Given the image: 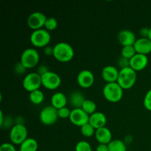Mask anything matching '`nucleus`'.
Returning <instances> with one entry per match:
<instances>
[{
    "instance_id": "72a5a7b5",
    "label": "nucleus",
    "mask_w": 151,
    "mask_h": 151,
    "mask_svg": "<svg viewBox=\"0 0 151 151\" xmlns=\"http://www.w3.org/2000/svg\"><path fill=\"white\" fill-rule=\"evenodd\" d=\"M53 47H50V46H47V47H44V53L45 55L47 56H53Z\"/></svg>"
},
{
    "instance_id": "a211bd4d",
    "label": "nucleus",
    "mask_w": 151,
    "mask_h": 151,
    "mask_svg": "<svg viewBox=\"0 0 151 151\" xmlns=\"http://www.w3.org/2000/svg\"><path fill=\"white\" fill-rule=\"evenodd\" d=\"M89 123L95 128L96 130L100 128L106 127L107 123V117L103 112L96 111L93 114L90 115Z\"/></svg>"
},
{
    "instance_id": "6e6552de",
    "label": "nucleus",
    "mask_w": 151,
    "mask_h": 151,
    "mask_svg": "<svg viewBox=\"0 0 151 151\" xmlns=\"http://www.w3.org/2000/svg\"><path fill=\"white\" fill-rule=\"evenodd\" d=\"M58 110L52 106H47L41 109L39 114V119L44 125H52L58 119Z\"/></svg>"
},
{
    "instance_id": "c85d7f7f",
    "label": "nucleus",
    "mask_w": 151,
    "mask_h": 151,
    "mask_svg": "<svg viewBox=\"0 0 151 151\" xmlns=\"http://www.w3.org/2000/svg\"><path fill=\"white\" fill-rule=\"evenodd\" d=\"M71 112H72V111L66 106V107L58 109V117L60 119H69Z\"/></svg>"
},
{
    "instance_id": "6ab92c4d",
    "label": "nucleus",
    "mask_w": 151,
    "mask_h": 151,
    "mask_svg": "<svg viewBox=\"0 0 151 151\" xmlns=\"http://www.w3.org/2000/svg\"><path fill=\"white\" fill-rule=\"evenodd\" d=\"M68 103V98L63 92H56L51 97V106L57 110L66 107Z\"/></svg>"
},
{
    "instance_id": "e433bc0d",
    "label": "nucleus",
    "mask_w": 151,
    "mask_h": 151,
    "mask_svg": "<svg viewBox=\"0 0 151 151\" xmlns=\"http://www.w3.org/2000/svg\"><path fill=\"white\" fill-rule=\"evenodd\" d=\"M48 71H50V70H49V69H47L45 66H41L39 68H38V73L41 76V75H43L44 74H45L46 72H47Z\"/></svg>"
},
{
    "instance_id": "dca6fc26",
    "label": "nucleus",
    "mask_w": 151,
    "mask_h": 151,
    "mask_svg": "<svg viewBox=\"0 0 151 151\" xmlns=\"http://www.w3.org/2000/svg\"><path fill=\"white\" fill-rule=\"evenodd\" d=\"M138 54L147 55L151 52V41L148 38H139L136 41L134 45Z\"/></svg>"
},
{
    "instance_id": "c9c22d12",
    "label": "nucleus",
    "mask_w": 151,
    "mask_h": 151,
    "mask_svg": "<svg viewBox=\"0 0 151 151\" xmlns=\"http://www.w3.org/2000/svg\"><path fill=\"white\" fill-rule=\"evenodd\" d=\"M142 38H148L149 28H142L139 32Z\"/></svg>"
},
{
    "instance_id": "1a4fd4ad",
    "label": "nucleus",
    "mask_w": 151,
    "mask_h": 151,
    "mask_svg": "<svg viewBox=\"0 0 151 151\" xmlns=\"http://www.w3.org/2000/svg\"><path fill=\"white\" fill-rule=\"evenodd\" d=\"M42 86L48 90H55L61 84V78L56 72L48 71L41 75Z\"/></svg>"
},
{
    "instance_id": "f8f14e48",
    "label": "nucleus",
    "mask_w": 151,
    "mask_h": 151,
    "mask_svg": "<svg viewBox=\"0 0 151 151\" xmlns=\"http://www.w3.org/2000/svg\"><path fill=\"white\" fill-rule=\"evenodd\" d=\"M95 78L91 71L88 69L81 70L77 76L78 84L83 88H88L94 84Z\"/></svg>"
},
{
    "instance_id": "7ed1b4c3",
    "label": "nucleus",
    "mask_w": 151,
    "mask_h": 151,
    "mask_svg": "<svg viewBox=\"0 0 151 151\" xmlns=\"http://www.w3.org/2000/svg\"><path fill=\"white\" fill-rule=\"evenodd\" d=\"M137 72L132 68L127 67L119 70L117 83L123 90H128L132 88L137 82Z\"/></svg>"
},
{
    "instance_id": "4be33fe9",
    "label": "nucleus",
    "mask_w": 151,
    "mask_h": 151,
    "mask_svg": "<svg viewBox=\"0 0 151 151\" xmlns=\"http://www.w3.org/2000/svg\"><path fill=\"white\" fill-rule=\"evenodd\" d=\"M29 99L34 105H39L43 103L44 100V94L41 89L35 90L29 93Z\"/></svg>"
},
{
    "instance_id": "cd10ccee",
    "label": "nucleus",
    "mask_w": 151,
    "mask_h": 151,
    "mask_svg": "<svg viewBox=\"0 0 151 151\" xmlns=\"http://www.w3.org/2000/svg\"><path fill=\"white\" fill-rule=\"evenodd\" d=\"M75 151H92L91 145L86 141H79L75 145Z\"/></svg>"
},
{
    "instance_id": "0eeeda50",
    "label": "nucleus",
    "mask_w": 151,
    "mask_h": 151,
    "mask_svg": "<svg viewBox=\"0 0 151 151\" xmlns=\"http://www.w3.org/2000/svg\"><path fill=\"white\" fill-rule=\"evenodd\" d=\"M22 86L29 93L40 89L42 86L41 76L38 72H30L24 78Z\"/></svg>"
},
{
    "instance_id": "4c0bfd02",
    "label": "nucleus",
    "mask_w": 151,
    "mask_h": 151,
    "mask_svg": "<svg viewBox=\"0 0 151 151\" xmlns=\"http://www.w3.org/2000/svg\"><path fill=\"white\" fill-rule=\"evenodd\" d=\"M4 123V114H3V112L0 111V125H2Z\"/></svg>"
},
{
    "instance_id": "c756f323",
    "label": "nucleus",
    "mask_w": 151,
    "mask_h": 151,
    "mask_svg": "<svg viewBox=\"0 0 151 151\" xmlns=\"http://www.w3.org/2000/svg\"><path fill=\"white\" fill-rule=\"evenodd\" d=\"M144 106L147 110L150 111H151V88L146 93L145 96L144 101Z\"/></svg>"
},
{
    "instance_id": "f257e3e1",
    "label": "nucleus",
    "mask_w": 151,
    "mask_h": 151,
    "mask_svg": "<svg viewBox=\"0 0 151 151\" xmlns=\"http://www.w3.org/2000/svg\"><path fill=\"white\" fill-rule=\"evenodd\" d=\"M53 57L61 63H67L72 60L75 51L72 46L66 42H58L53 47Z\"/></svg>"
},
{
    "instance_id": "2eb2a0df",
    "label": "nucleus",
    "mask_w": 151,
    "mask_h": 151,
    "mask_svg": "<svg viewBox=\"0 0 151 151\" xmlns=\"http://www.w3.org/2000/svg\"><path fill=\"white\" fill-rule=\"evenodd\" d=\"M119 73V70H118L117 68L111 65H109L105 66L102 70V77L106 83H115L117 82Z\"/></svg>"
},
{
    "instance_id": "b1692460",
    "label": "nucleus",
    "mask_w": 151,
    "mask_h": 151,
    "mask_svg": "<svg viewBox=\"0 0 151 151\" xmlns=\"http://www.w3.org/2000/svg\"><path fill=\"white\" fill-rule=\"evenodd\" d=\"M81 109L90 116V115L93 114L97 111H96L97 110V105L93 100L86 99Z\"/></svg>"
},
{
    "instance_id": "f704fd0d",
    "label": "nucleus",
    "mask_w": 151,
    "mask_h": 151,
    "mask_svg": "<svg viewBox=\"0 0 151 151\" xmlns=\"http://www.w3.org/2000/svg\"><path fill=\"white\" fill-rule=\"evenodd\" d=\"M96 151H109L108 145L99 144L96 147Z\"/></svg>"
},
{
    "instance_id": "5701e85b",
    "label": "nucleus",
    "mask_w": 151,
    "mask_h": 151,
    "mask_svg": "<svg viewBox=\"0 0 151 151\" xmlns=\"http://www.w3.org/2000/svg\"><path fill=\"white\" fill-rule=\"evenodd\" d=\"M108 146L109 151H127L126 145L120 139H113Z\"/></svg>"
},
{
    "instance_id": "473e14b6",
    "label": "nucleus",
    "mask_w": 151,
    "mask_h": 151,
    "mask_svg": "<svg viewBox=\"0 0 151 151\" xmlns=\"http://www.w3.org/2000/svg\"><path fill=\"white\" fill-rule=\"evenodd\" d=\"M14 70L15 72H16V74H18V75H22V74L24 73V72H26L27 69L20 63V62H19V63H17V64L16 65Z\"/></svg>"
},
{
    "instance_id": "20e7f679",
    "label": "nucleus",
    "mask_w": 151,
    "mask_h": 151,
    "mask_svg": "<svg viewBox=\"0 0 151 151\" xmlns=\"http://www.w3.org/2000/svg\"><path fill=\"white\" fill-rule=\"evenodd\" d=\"M29 41L33 47L37 48L46 47L51 41L50 32L45 29H40L32 31L29 36Z\"/></svg>"
},
{
    "instance_id": "f3484780",
    "label": "nucleus",
    "mask_w": 151,
    "mask_h": 151,
    "mask_svg": "<svg viewBox=\"0 0 151 151\" xmlns=\"http://www.w3.org/2000/svg\"><path fill=\"white\" fill-rule=\"evenodd\" d=\"M96 139L99 144L109 145L112 141V133L107 127H103L96 130L95 132Z\"/></svg>"
},
{
    "instance_id": "4468645a",
    "label": "nucleus",
    "mask_w": 151,
    "mask_h": 151,
    "mask_svg": "<svg viewBox=\"0 0 151 151\" xmlns=\"http://www.w3.org/2000/svg\"><path fill=\"white\" fill-rule=\"evenodd\" d=\"M137 40L135 34L130 29H122L118 34V41L122 47L134 46Z\"/></svg>"
},
{
    "instance_id": "423d86ee",
    "label": "nucleus",
    "mask_w": 151,
    "mask_h": 151,
    "mask_svg": "<svg viewBox=\"0 0 151 151\" xmlns=\"http://www.w3.org/2000/svg\"><path fill=\"white\" fill-rule=\"evenodd\" d=\"M40 56L35 49L27 48L24 50L21 55L20 63L27 69H33L38 65Z\"/></svg>"
},
{
    "instance_id": "39448f33",
    "label": "nucleus",
    "mask_w": 151,
    "mask_h": 151,
    "mask_svg": "<svg viewBox=\"0 0 151 151\" xmlns=\"http://www.w3.org/2000/svg\"><path fill=\"white\" fill-rule=\"evenodd\" d=\"M28 131L24 124L16 123L10 131V140L12 144L21 145L28 138Z\"/></svg>"
},
{
    "instance_id": "7c9ffc66",
    "label": "nucleus",
    "mask_w": 151,
    "mask_h": 151,
    "mask_svg": "<svg viewBox=\"0 0 151 151\" xmlns=\"http://www.w3.org/2000/svg\"><path fill=\"white\" fill-rule=\"evenodd\" d=\"M0 151H17L13 144L9 142H4L0 146Z\"/></svg>"
},
{
    "instance_id": "2f4dec72",
    "label": "nucleus",
    "mask_w": 151,
    "mask_h": 151,
    "mask_svg": "<svg viewBox=\"0 0 151 151\" xmlns=\"http://www.w3.org/2000/svg\"><path fill=\"white\" fill-rule=\"evenodd\" d=\"M118 64H119V67H120L121 69L130 67V60L125 58L121 56V58L119 59V60H118Z\"/></svg>"
},
{
    "instance_id": "412c9836",
    "label": "nucleus",
    "mask_w": 151,
    "mask_h": 151,
    "mask_svg": "<svg viewBox=\"0 0 151 151\" xmlns=\"http://www.w3.org/2000/svg\"><path fill=\"white\" fill-rule=\"evenodd\" d=\"M38 148V142L33 138H27L20 145L19 151H37Z\"/></svg>"
},
{
    "instance_id": "393cba45",
    "label": "nucleus",
    "mask_w": 151,
    "mask_h": 151,
    "mask_svg": "<svg viewBox=\"0 0 151 151\" xmlns=\"http://www.w3.org/2000/svg\"><path fill=\"white\" fill-rule=\"evenodd\" d=\"M136 54H137V52H136L134 46L122 47V50H121V56L128 59V60H131Z\"/></svg>"
},
{
    "instance_id": "bb28decb",
    "label": "nucleus",
    "mask_w": 151,
    "mask_h": 151,
    "mask_svg": "<svg viewBox=\"0 0 151 151\" xmlns=\"http://www.w3.org/2000/svg\"><path fill=\"white\" fill-rule=\"evenodd\" d=\"M58 21L54 17H47L46 20L45 24H44V28L45 29L50 31H53L58 27Z\"/></svg>"
},
{
    "instance_id": "58836bf2",
    "label": "nucleus",
    "mask_w": 151,
    "mask_h": 151,
    "mask_svg": "<svg viewBox=\"0 0 151 151\" xmlns=\"http://www.w3.org/2000/svg\"><path fill=\"white\" fill-rule=\"evenodd\" d=\"M148 38L151 41V27L149 28V33H148Z\"/></svg>"
},
{
    "instance_id": "aec40b11",
    "label": "nucleus",
    "mask_w": 151,
    "mask_h": 151,
    "mask_svg": "<svg viewBox=\"0 0 151 151\" xmlns=\"http://www.w3.org/2000/svg\"><path fill=\"white\" fill-rule=\"evenodd\" d=\"M85 100V97L83 95L82 93L78 91L71 93L68 98V102L74 109H81Z\"/></svg>"
},
{
    "instance_id": "9d476101",
    "label": "nucleus",
    "mask_w": 151,
    "mask_h": 151,
    "mask_svg": "<svg viewBox=\"0 0 151 151\" xmlns=\"http://www.w3.org/2000/svg\"><path fill=\"white\" fill-rule=\"evenodd\" d=\"M47 19V16L41 12H33L28 16L27 24L30 29H33V31L37 30L44 27Z\"/></svg>"
},
{
    "instance_id": "a878e982",
    "label": "nucleus",
    "mask_w": 151,
    "mask_h": 151,
    "mask_svg": "<svg viewBox=\"0 0 151 151\" xmlns=\"http://www.w3.org/2000/svg\"><path fill=\"white\" fill-rule=\"evenodd\" d=\"M81 132L85 137H88V138H91L93 136L95 135L96 129L88 122V123L86 124L85 125L82 126L81 128Z\"/></svg>"
},
{
    "instance_id": "9b49d317",
    "label": "nucleus",
    "mask_w": 151,
    "mask_h": 151,
    "mask_svg": "<svg viewBox=\"0 0 151 151\" xmlns=\"http://www.w3.org/2000/svg\"><path fill=\"white\" fill-rule=\"evenodd\" d=\"M90 116L82 109H73L71 112L69 120L75 126L81 128L89 122Z\"/></svg>"
},
{
    "instance_id": "f03ea898",
    "label": "nucleus",
    "mask_w": 151,
    "mask_h": 151,
    "mask_svg": "<svg viewBox=\"0 0 151 151\" xmlns=\"http://www.w3.org/2000/svg\"><path fill=\"white\" fill-rule=\"evenodd\" d=\"M123 88L117 82L106 83L103 88V94L107 101L116 103L120 101L123 97Z\"/></svg>"
},
{
    "instance_id": "ddd939ff",
    "label": "nucleus",
    "mask_w": 151,
    "mask_h": 151,
    "mask_svg": "<svg viewBox=\"0 0 151 151\" xmlns=\"http://www.w3.org/2000/svg\"><path fill=\"white\" fill-rule=\"evenodd\" d=\"M148 64L147 55L137 54L130 60V67L132 68L136 72H139L147 67Z\"/></svg>"
}]
</instances>
